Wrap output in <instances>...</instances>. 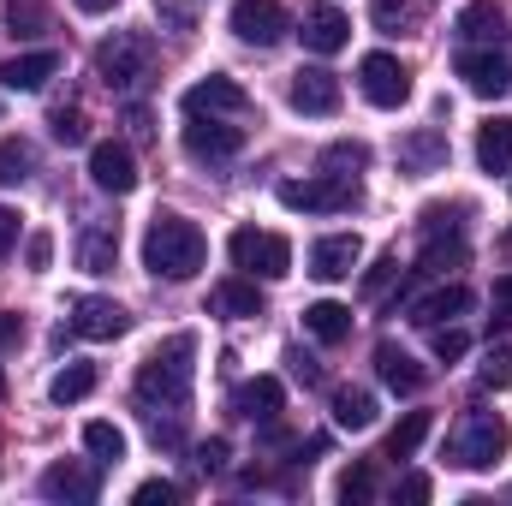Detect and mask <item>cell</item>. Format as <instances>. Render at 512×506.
<instances>
[{
  "mask_svg": "<svg viewBox=\"0 0 512 506\" xmlns=\"http://www.w3.org/2000/svg\"><path fill=\"white\" fill-rule=\"evenodd\" d=\"M191 381H197V334H173L143 358L137 405H143V423H149L155 447H179L185 411H191Z\"/></svg>",
  "mask_w": 512,
  "mask_h": 506,
  "instance_id": "6da1fadb",
  "label": "cell"
},
{
  "mask_svg": "<svg viewBox=\"0 0 512 506\" xmlns=\"http://www.w3.org/2000/svg\"><path fill=\"white\" fill-rule=\"evenodd\" d=\"M203 262H209V239H203L197 221H185V215H155L149 221V233H143V268L155 280H191Z\"/></svg>",
  "mask_w": 512,
  "mask_h": 506,
  "instance_id": "7a4b0ae2",
  "label": "cell"
},
{
  "mask_svg": "<svg viewBox=\"0 0 512 506\" xmlns=\"http://www.w3.org/2000/svg\"><path fill=\"white\" fill-rule=\"evenodd\" d=\"M96 78L114 90V96H143L155 84V42L143 30H114L102 48H96Z\"/></svg>",
  "mask_w": 512,
  "mask_h": 506,
  "instance_id": "3957f363",
  "label": "cell"
},
{
  "mask_svg": "<svg viewBox=\"0 0 512 506\" xmlns=\"http://www.w3.org/2000/svg\"><path fill=\"white\" fill-rule=\"evenodd\" d=\"M512 447V429L501 411H465L459 429L447 435V465L459 471H495Z\"/></svg>",
  "mask_w": 512,
  "mask_h": 506,
  "instance_id": "277c9868",
  "label": "cell"
},
{
  "mask_svg": "<svg viewBox=\"0 0 512 506\" xmlns=\"http://www.w3.org/2000/svg\"><path fill=\"white\" fill-rule=\"evenodd\" d=\"M280 203H286L292 215H346V209H358V179H340V173L286 179V185H280Z\"/></svg>",
  "mask_w": 512,
  "mask_h": 506,
  "instance_id": "5b68a950",
  "label": "cell"
},
{
  "mask_svg": "<svg viewBox=\"0 0 512 506\" xmlns=\"http://www.w3.org/2000/svg\"><path fill=\"white\" fill-rule=\"evenodd\" d=\"M227 251H233V262H239L245 274H262V280H286V274H292V245H286L280 233L239 227V233L227 239Z\"/></svg>",
  "mask_w": 512,
  "mask_h": 506,
  "instance_id": "8992f818",
  "label": "cell"
},
{
  "mask_svg": "<svg viewBox=\"0 0 512 506\" xmlns=\"http://www.w3.org/2000/svg\"><path fill=\"white\" fill-rule=\"evenodd\" d=\"M358 90L370 108H399L411 102V66L399 54H364L358 60Z\"/></svg>",
  "mask_w": 512,
  "mask_h": 506,
  "instance_id": "52a82bcc",
  "label": "cell"
},
{
  "mask_svg": "<svg viewBox=\"0 0 512 506\" xmlns=\"http://www.w3.org/2000/svg\"><path fill=\"white\" fill-rule=\"evenodd\" d=\"M233 36L239 42H251V48H274V42H286V30H292V12L280 6V0H233Z\"/></svg>",
  "mask_w": 512,
  "mask_h": 506,
  "instance_id": "ba28073f",
  "label": "cell"
},
{
  "mask_svg": "<svg viewBox=\"0 0 512 506\" xmlns=\"http://www.w3.org/2000/svg\"><path fill=\"white\" fill-rule=\"evenodd\" d=\"M185 114H209V120H245L251 114V96L245 84H233L227 72H209L185 90Z\"/></svg>",
  "mask_w": 512,
  "mask_h": 506,
  "instance_id": "9c48e42d",
  "label": "cell"
},
{
  "mask_svg": "<svg viewBox=\"0 0 512 506\" xmlns=\"http://www.w3.org/2000/svg\"><path fill=\"white\" fill-rule=\"evenodd\" d=\"M239 149H245V126L191 114V126H185V155H191V161H233Z\"/></svg>",
  "mask_w": 512,
  "mask_h": 506,
  "instance_id": "30bf717a",
  "label": "cell"
},
{
  "mask_svg": "<svg viewBox=\"0 0 512 506\" xmlns=\"http://www.w3.org/2000/svg\"><path fill=\"white\" fill-rule=\"evenodd\" d=\"M453 72L465 78V90H471V96H489V102L512 90V60H507V54H489V48H459Z\"/></svg>",
  "mask_w": 512,
  "mask_h": 506,
  "instance_id": "8fae6325",
  "label": "cell"
},
{
  "mask_svg": "<svg viewBox=\"0 0 512 506\" xmlns=\"http://www.w3.org/2000/svg\"><path fill=\"white\" fill-rule=\"evenodd\" d=\"M447 167V131L435 126H417L399 137V173L405 179H429V173H441Z\"/></svg>",
  "mask_w": 512,
  "mask_h": 506,
  "instance_id": "7c38bea8",
  "label": "cell"
},
{
  "mask_svg": "<svg viewBox=\"0 0 512 506\" xmlns=\"http://www.w3.org/2000/svg\"><path fill=\"white\" fill-rule=\"evenodd\" d=\"M66 328H72V334H84V340H120V334L131 328V316L114 304V298H78Z\"/></svg>",
  "mask_w": 512,
  "mask_h": 506,
  "instance_id": "4fadbf2b",
  "label": "cell"
},
{
  "mask_svg": "<svg viewBox=\"0 0 512 506\" xmlns=\"http://www.w3.org/2000/svg\"><path fill=\"white\" fill-rule=\"evenodd\" d=\"M358 262H364L358 233H328V239L310 245V274H316V280H352Z\"/></svg>",
  "mask_w": 512,
  "mask_h": 506,
  "instance_id": "5bb4252c",
  "label": "cell"
},
{
  "mask_svg": "<svg viewBox=\"0 0 512 506\" xmlns=\"http://www.w3.org/2000/svg\"><path fill=\"white\" fill-rule=\"evenodd\" d=\"M346 42H352V18H346L340 6H328V0L304 6V48H316V54H340Z\"/></svg>",
  "mask_w": 512,
  "mask_h": 506,
  "instance_id": "9a60e30c",
  "label": "cell"
},
{
  "mask_svg": "<svg viewBox=\"0 0 512 506\" xmlns=\"http://www.w3.org/2000/svg\"><path fill=\"white\" fill-rule=\"evenodd\" d=\"M90 179H96L102 191H114V197L137 191V161H131L126 143H96V149H90Z\"/></svg>",
  "mask_w": 512,
  "mask_h": 506,
  "instance_id": "2e32d148",
  "label": "cell"
},
{
  "mask_svg": "<svg viewBox=\"0 0 512 506\" xmlns=\"http://www.w3.org/2000/svg\"><path fill=\"white\" fill-rule=\"evenodd\" d=\"M54 72H60V54H54V48H36V54H12V60L0 66V84L18 90V96H36Z\"/></svg>",
  "mask_w": 512,
  "mask_h": 506,
  "instance_id": "e0dca14e",
  "label": "cell"
},
{
  "mask_svg": "<svg viewBox=\"0 0 512 506\" xmlns=\"http://www.w3.org/2000/svg\"><path fill=\"white\" fill-rule=\"evenodd\" d=\"M292 108H298V114H334V108H340V78L322 72V66H304V72L292 78Z\"/></svg>",
  "mask_w": 512,
  "mask_h": 506,
  "instance_id": "ac0fdd59",
  "label": "cell"
},
{
  "mask_svg": "<svg viewBox=\"0 0 512 506\" xmlns=\"http://www.w3.org/2000/svg\"><path fill=\"white\" fill-rule=\"evenodd\" d=\"M501 30H507V6H501V0H471V6H459V18H453V36H459L465 48L495 42Z\"/></svg>",
  "mask_w": 512,
  "mask_h": 506,
  "instance_id": "d6986e66",
  "label": "cell"
},
{
  "mask_svg": "<svg viewBox=\"0 0 512 506\" xmlns=\"http://www.w3.org/2000/svg\"><path fill=\"white\" fill-rule=\"evenodd\" d=\"M42 495H48V501H96V495H102V483H96V471H90V465H72V459H66V465H48V471H42Z\"/></svg>",
  "mask_w": 512,
  "mask_h": 506,
  "instance_id": "ffe728a7",
  "label": "cell"
},
{
  "mask_svg": "<svg viewBox=\"0 0 512 506\" xmlns=\"http://www.w3.org/2000/svg\"><path fill=\"white\" fill-rule=\"evenodd\" d=\"M465 310H471V286L453 280V286H435L429 298H417V304H411V322H417V328H447V322L465 316Z\"/></svg>",
  "mask_w": 512,
  "mask_h": 506,
  "instance_id": "44dd1931",
  "label": "cell"
},
{
  "mask_svg": "<svg viewBox=\"0 0 512 506\" xmlns=\"http://www.w3.org/2000/svg\"><path fill=\"white\" fill-rule=\"evenodd\" d=\"M114 262H120V227L96 221L78 233V268L84 274H114Z\"/></svg>",
  "mask_w": 512,
  "mask_h": 506,
  "instance_id": "7402d4cb",
  "label": "cell"
},
{
  "mask_svg": "<svg viewBox=\"0 0 512 506\" xmlns=\"http://www.w3.org/2000/svg\"><path fill=\"white\" fill-rule=\"evenodd\" d=\"M280 405H286V393H280V381L274 376H256V381H245V387L233 393V411L251 417V423H274Z\"/></svg>",
  "mask_w": 512,
  "mask_h": 506,
  "instance_id": "603a6c76",
  "label": "cell"
},
{
  "mask_svg": "<svg viewBox=\"0 0 512 506\" xmlns=\"http://www.w3.org/2000/svg\"><path fill=\"white\" fill-rule=\"evenodd\" d=\"M477 167L483 173H512V120L495 114L489 126H477Z\"/></svg>",
  "mask_w": 512,
  "mask_h": 506,
  "instance_id": "cb8c5ba5",
  "label": "cell"
},
{
  "mask_svg": "<svg viewBox=\"0 0 512 506\" xmlns=\"http://www.w3.org/2000/svg\"><path fill=\"white\" fill-rule=\"evenodd\" d=\"M376 376H382L393 393H417V387H423V364H417L411 352H399L393 340H382V346H376Z\"/></svg>",
  "mask_w": 512,
  "mask_h": 506,
  "instance_id": "d4e9b609",
  "label": "cell"
},
{
  "mask_svg": "<svg viewBox=\"0 0 512 506\" xmlns=\"http://www.w3.org/2000/svg\"><path fill=\"white\" fill-rule=\"evenodd\" d=\"M304 328H310L322 346H340V340L352 334V310H346V304H334V298H322V304H310V310H304Z\"/></svg>",
  "mask_w": 512,
  "mask_h": 506,
  "instance_id": "484cf974",
  "label": "cell"
},
{
  "mask_svg": "<svg viewBox=\"0 0 512 506\" xmlns=\"http://www.w3.org/2000/svg\"><path fill=\"white\" fill-rule=\"evenodd\" d=\"M334 423L352 429V435L370 429V423H376V393H370V387H340V393H334Z\"/></svg>",
  "mask_w": 512,
  "mask_h": 506,
  "instance_id": "4316f807",
  "label": "cell"
},
{
  "mask_svg": "<svg viewBox=\"0 0 512 506\" xmlns=\"http://www.w3.org/2000/svg\"><path fill=\"white\" fill-rule=\"evenodd\" d=\"M209 310H215V316H262V298H256L251 280H221V286L209 292Z\"/></svg>",
  "mask_w": 512,
  "mask_h": 506,
  "instance_id": "83f0119b",
  "label": "cell"
},
{
  "mask_svg": "<svg viewBox=\"0 0 512 506\" xmlns=\"http://www.w3.org/2000/svg\"><path fill=\"white\" fill-rule=\"evenodd\" d=\"M84 453L96 459V465H120L126 459V429H114V423H84Z\"/></svg>",
  "mask_w": 512,
  "mask_h": 506,
  "instance_id": "f1b7e54d",
  "label": "cell"
},
{
  "mask_svg": "<svg viewBox=\"0 0 512 506\" xmlns=\"http://www.w3.org/2000/svg\"><path fill=\"white\" fill-rule=\"evenodd\" d=\"M36 173V143L30 137H0V185H24Z\"/></svg>",
  "mask_w": 512,
  "mask_h": 506,
  "instance_id": "f546056e",
  "label": "cell"
},
{
  "mask_svg": "<svg viewBox=\"0 0 512 506\" xmlns=\"http://www.w3.org/2000/svg\"><path fill=\"white\" fill-rule=\"evenodd\" d=\"M370 18H376V30H382V36H405V30H417V24H423V0H376V6H370Z\"/></svg>",
  "mask_w": 512,
  "mask_h": 506,
  "instance_id": "4dcf8cb0",
  "label": "cell"
},
{
  "mask_svg": "<svg viewBox=\"0 0 512 506\" xmlns=\"http://www.w3.org/2000/svg\"><path fill=\"white\" fill-rule=\"evenodd\" d=\"M48 393H54V405H78V399H90V393H96V364H66L60 376L48 381Z\"/></svg>",
  "mask_w": 512,
  "mask_h": 506,
  "instance_id": "1f68e13d",
  "label": "cell"
},
{
  "mask_svg": "<svg viewBox=\"0 0 512 506\" xmlns=\"http://www.w3.org/2000/svg\"><path fill=\"white\" fill-rule=\"evenodd\" d=\"M364 167H370V149H364V143H352V137H346V143H328V149H322V173L358 179Z\"/></svg>",
  "mask_w": 512,
  "mask_h": 506,
  "instance_id": "d6a6232c",
  "label": "cell"
},
{
  "mask_svg": "<svg viewBox=\"0 0 512 506\" xmlns=\"http://www.w3.org/2000/svg\"><path fill=\"white\" fill-rule=\"evenodd\" d=\"M423 435H429V411H405L399 429L387 435V459H411V453L423 447Z\"/></svg>",
  "mask_w": 512,
  "mask_h": 506,
  "instance_id": "836d02e7",
  "label": "cell"
},
{
  "mask_svg": "<svg viewBox=\"0 0 512 506\" xmlns=\"http://www.w3.org/2000/svg\"><path fill=\"white\" fill-rule=\"evenodd\" d=\"M6 30L12 36H42L48 30V6L42 0H6Z\"/></svg>",
  "mask_w": 512,
  "mask_h": 506,
  "instance_id": "e575fe53",
  "label": "cell"
},
{
  "mask_svg": "<svg viewBox=\"0 0 512 506\" xmlns=\"http://www.w3.org/2000/svg\"><path fill=\"white\" fill-rule=\"evenodd\" d=\"M155 18H161V30H173V36H191V30H197V0H155Z\"/></svg>",
  "mask_w": 512,
  "mask_h": 506,
  "instance_id": "d590c367",
  "label": "cell"
},
{
  "mask_svg": "<svg viewBox=\"0 0 512 506\" xmlns=\"http://www.w3.org/2000/svg\"><path fill=\"white\" fill-rule=\"evenodd\" d=\"M48 131H54V143H66V149H78V143L90 137V126H84L78 108H54V114H48Z\"/></svg>",
  "mask_w": 512,
  "mask_h": 506,
  "instance_id": "8d00e7d4",
  "label": "cell"
},
{
  "mask_svg": "<svg viewBox=\"0 0 512 506\" xmlns=\"http://www.w3.org/2000/svg\"><path fill=\"white\" fill-rule=\"evenodd\" d=\"M477 381H483V387H495V393H501V387H512V346H495V352L483 358Z\"/></svg>",
  "mask_w": 512,
  "mask_h": 506,
  "instance_id": "74e56055",
  "label": "cell"
},
{
  "mask_svg": "<svg viewBox=\"0 0 512 506\" xmlns=\"http://www.w3.org/2000/svg\"><path fill=\"white\" fill-rule=\"evenodd\" d=\"M370 495H376V471H370V465H352V471L340 477V501L358 506V501H370Z\"/></svg>",
  "mask_w": 512,
  "mask_h": 506,
  "instance_id": "f35d334b",
  "label": "cell"
},
{
  "mask_svg": "<svg viewBox=\"0 0 512 506\" xmlns=\"http://www.w3.org/2000/svg\"><path fill=\"white\" fill-rule=\"evenodd\" d=\"M465 352H471V340H465L459 328H435V358H441V364H459Z\"/></svg>",
  "mask_w": 512,
  "mask_h": 506,
  "instance_id": "ab89813d",
  "label": "cell"
},
{
  "mask_svg": "<svg viewBox=\"0 0 512 506\" xmlns=\"http://www.w3.org/2000/svg\"><path fill=\"white\" fill-rule=\"evenodd\" d=\"M393 280H399V256H382V262H376V268L364 274V298H382Z\"/></svg>",
  "mask_w": 512,
  "mask_h": 506,
  "instance_id": "60d3db41",
  "label": "cell"
},
{
  "mask_svg": "<svg viewBox=\"0 0 512 506\" xmlns=\"http://www.w3.org/2000/svg\"><path fill=\"white\" fill-rule=\"evenodd\" d=\"M131 501L137 506H167V501H179V489H173V483H167V477H155V483H137V489H131Z\"/></svg>",
  "mask_w": 512,
  "mask_h": 506,
  "instance_id": "b9f144b4",
  "label": "cell"
},
{
  "mask_svg": "<svg viewBox=\"0 0 512 506\" xmlns=\"http://www.w3.org/2000/svg\"><path fill=\"white\" fill-rule=\"evenodd\" d=\"M286 364H292V376L304 381V387H316V381H322V364H316V358H310V352H298V346H292V352H286Z\"/></svg>",
  "mask_w": 512,
  "mask_h": 506,
  "instance_id": "7bdbcfd3",
  "label": "cell"
},
{
  "mask_svg": "<svg viewBox=\"0 0 512 506\" xmlns=\"http://www.w3.org/2000/svg\"><path fill=\"white\" fill-rule=\"evenodd\" d=\"M489 310H495L501 322H512V274H501V280H495V292H489Z\"/></svg>",
  "mask_w": 512,
  "mask_h": 506,
  "instance_id": "ee69618b",
  "label": "cell"
},
{
  "mask_svg": "<svg viewBox=\"0 0 512 506\" xmlns=\"http://www.w3.org/2000/svg\"><path fill=\"white\" fill-rule=\"evenodd\" d=\"M197 465H203V471H221V465H227V441H221V435L203 441V447H197Z\"/></svg>",
  "mask_w": 512,
  "mask_h": 506,
  "instance_id": "f6af8a7d",
  "label": "cell"
},
{
  "mask_svg": "<svg viewBox=\"0 0 512 506\" xmlns=\"http://www.w3.org/2000/svg\"><path fill=\"white\" fill-rule=\"evenodd\" d=\"M399 501H429V477H423V471L399 477Z\"/></svg>",
  "mask_w": 512,
  "mask_h": 506,
  "instance_id": "bcb514c9",
  "label": "cell"
},
{
  "mask_svg": "<svg viewBox=\"0 0 512 506\" xmlns=\"http://www.w3.org/2000/svg\"><path fill=\"white\" fill-rule=\"evenodd\" d=\"M12 245H18V215H12V209L0 203V256L12 251Z\"/></svg>",
  "mask_w": 512,
  "mask_h": 506,
  "instance_id": "7dc6e473",
  "label": "cell"
},
{
  "mask_svg": "<svg viewBox=\"0 0 512 506\" xmlns=\"http://www.w3.org/2000/svg\"><path fill=\"white\" fill-rule=\"evenodd\" d=\"M24 256H30V268H48V256H54V239H48V233H36Z\"/></svg>",
  "mask_w": 512,
  "mask_h": 506,
  "instance_id": "c3c4849f",
  "label": "cell"
},
{
  "mask_svg": "<svg viewBox=\"0 0 512 506\" xmlns=\"http://www.w3.org/2000/svg\"><path fill=\"white\" fill-rule=\"evenodd\" d=\"M18 340H24V322L12 310H0V346H18Z\"/></svg>",
  "mask_w": 512,
  "mask_h": 506,
  "instance_id": "681fc988",
  "label": "cell"
},
{
  "mask_svg": "<svg viewBox=\"0 0 512 506\" xmlns=\"http://www.w3.org/2000/svg\"><path fill=\"white\" fill-rule=\"evenodd\" d=\"M126 126L137 131V137H149V114H143V108H131V114H126Z\"/></svg>",
  "mask_w": 512,
  "mask_h": 506,
  "instance_id": "f907efd6",
  "label": "cell"
},
{
  "mask_svg": "<svg viewBox=\"0 0 512 506\" xmlns=\"http://www.w3.org/2000/svg\"><path fill=\"white\" fill-rule=\"evenodd\" d=\"M72 6H78V12H114L120 0H72Z\"/></svg>",
  "mask_w": 512,
  "mask_h": 506,
  "instance_id": "816d5d0a",
  "label": "cell"
},
{
  "mask_svg": "<svg viewBox=\"0 0 512 506\" xmlns=\"http://www.w3.org/2000/svg\"><path fill=\"white\" fill-rule=\"evenodd\" d=\"M0 399H6V376H0Z\"/></svg>",
  "mask_w": 512,
  "mask_h": 506,
  "instance_id": "f5cc1de1",
  "label": "cell"
}]
</instances>
